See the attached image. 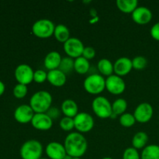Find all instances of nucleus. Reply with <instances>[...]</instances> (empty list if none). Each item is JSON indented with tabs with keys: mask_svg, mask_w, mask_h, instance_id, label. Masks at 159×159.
<instances>
[{
	"mask_svg": "<svg viewBox=\"0 0 159 159\" xmlns=\"http://www.w3.org/2000/svg\"><path fill=\"white\" fill-rule=\"evenodd\" d=\"M64 146L67 155L72 158H81L86 152L88 143L81 133L71 132L65 138Z\"/></svg>",
	"mask_w": 159,
	"mask_h": 159,
	"instance_id": "nucleus-1",
	"label": "nucleus"
},
{
	"mask_svg": "<svg viewBox=\"0 0 159 159\" xmlns=\"http://www.w3.org/2000/svg\"><path fill=\"white\" fill-rule=\"evenodd\" d=\"M52 103V96L48 91L40 90L34 93L30 100V106L35 113H47Z\"/></svg>",
	"mask_w": 159,
	"mask_h": 159,
	"instance_id": "nucleus-2",
	"label": "nucleus"
},
{
	"mask_svg": "<svg viewBox=\"0 0 159 159\" xmlns=\"http://www.w3.org/2000/svg\"><path fill=\"white\" fill-rule=\"evenodd\" d=\"M43 154V146L37 140H29L20 148V156L23 159H40Z\"/></svg>",
	"mask_w": 159,
	"mask_h": 159,
	"instance_id": "nucleus-3",
	"label": "nucleus"
},
{
	"mask_svg": "<svg viewBox=\"0 0 159 159\" xmlns=\"http://www.w3.org/2000/svg\"><path fill=\"white\" fill-rule=\"evenodd\" d=\"M84 89L89 93L97 95L106 88V79L101 75L93 74L87 76L83 83Z\"/></svg>",
	"mask_w": 159,
	"mask_h": 159,
	"instance_id": "nucleus-4",
	"label": "nucleus"
},
{
	"mask_svg": "<svg viewBox=\"0 0 159 159\" xmlns=\"http://www.w3.org/2000/svg\"><path fill=\"white\" fill-rule=\"evenodd\" d=\"M55 25L48 19H40L32 26V31L35 36L40 38H48L54 34Z\"/></svg>",
	"mask_w": 159,
	"mask_h": 159,
	"instance_id": "nucleus-5",
	"label": "nucleus"
},
{
	"mask_svg": "<svg viewBox=\"0 0 159 159\" xmlns=\"http://www.w3.org/2000/svg\"><path fill=\"white\" fill-rule=\"evenodd\" d=\"M92 108L97 116L102 119L108 118L113 114L112 104L104 96H97L95 98L92 103Z\"/></svg>",
	"mask_w": 159,
	"mask_h": 159,
	"instance_id": "nucleus-6",
	"label": "nucleus"
},
{
	"mask_svg": "<svg viewBox=\"0 0 159 159\" xmlns=\"http://www.w3.org/2000/svg\"><path fill=\"white\" fill-rule=\"evenodd\" d=\"M75 128L79 133L89 132L94 127V120L93 116L85 112H80L74 117Z\"/></svg>",
	"mask_w": 159,
	"mask_h": 159,
	"instance_id": "nucleus-7",
	"label": "nucleus"
},
{
	"mask_svg": "<svg viewBox=\"0 0 159 159\" xmlns=\"http://www.w3.org/2000/svg\"><path fill=\"white\" fill-rule=\"evenodd\" d=\"M85 48L83 43L77 37H70L64 43V50L68 57L71 58H77L81 57Z\"/></svg>",
	"mask_w": 159,
	"mask_h": 159,
	"instance_id": "nucleus-8",
	"label": "nucleus"
},
{
	"mask_svg": "<svg viewBox=\"0 0 159 159\" xmlns=\"http://www.w3.org/2000/svg\"><path fill=\"white\" fill-rule=\"evenodd\" d=\"M34 71L33 68L26 64H21L15 69V78L18 83L27 85L34 81Z\"/></svg>",
	"mask_w": 159,
	"mask_h": 159,
	"instance_id": "nucleus-9",
	"label": "nucleus"
},
{
	"mask_svg": "<svg viewBox=\"0 0 159 159\" xmlns=\"http://www.w3.org/2000/svg\"><path fill=\"white\" fill-rule=\"evenodd\" d=\"M126 84L122 77L111 75L106 79V89L113 95H120L125 90Z\"/></svg>",
	"mask_w": 159,
	"mask_h": 159,
	"instance_id": "nucleus-10",
	"label": "nucleus"
},
{
	"mask_svg": "<svg viewBox=\"0 0 159 159\" xmlns=\"http://www.w3.org/2000/svg\"><path fill=\"white\" fill-rule=\"evenodd\" d=\"M153 107L148 102L140 103L134 112L136 121L139 123H147L150 120L153 116Z\"/></svg>",
	"mask_w": 159,
	"mask_h": 159,
	"instance_id": "nucleus-11",
	"label": "nucleus"
},
{
	"mask_svg": "<svg viewBox=\"0 0 159 159\" xmlns=\"http://www.w3.org/2000/svg\"><path fill=\"white\" fill-rule=\"evenodd\" d=\"M34 111L30 105L23 104L20 105L16 109L14 112V118L17 122L20 124H27L31 122L33 117H34Z\"/></svg>",
	"mask_w": 159,
	"mask_h": 159,
	"instance_id": "nucleus-12",
	"label": "nucleus"
},
{
	"mask_svg": "<svg viewBox=\"0 0 159 159\" xmlns=\"http://www.w3.org/2000/svg\"><path fill=\"white\" fill-rule=\"evenodd\" d=\"M31 124L37 130H48L52 127L53 120L46 113H35L31 120Z\"/></svg>",
	"mask_w": 159,
	"mask_h": 159,
	"instance_id": "nucleus-13",
	"label": "nucleus"
},
{
	"mask_svg": "<svg viewBox=\"0 0 159 159\" xmlns=\"http://www.w3.org/2000/svg\"><path fill=\"white\" fill-rule=\"evenodd\" d=\"M45 151L49 159H64L67 155L65 146L56 141L50 142L47 145Z\"/></svg>",
	"mask_w": 159,
	"mask_h": 159,
	"instance_id": "nucleus-14",
	"label": "nucleus"
},
{
	"mask_svg": "<svg viewBox=\"0 0 159 159\" xmlns=\"http://www.w3.org/2000/svg\"><path fill=\"white\" fill-rule=\"evenodd\" d=\"M132 19L138 24H147L152 20V12L145 6H138L132 12Z\"/></svg>",
	"mask_w": 159,
	"mask_h": 159,
	"instance_id": "nucleus-15",
	"label": "nucleus"
},
{
	"mask_svg": "<svg viewBox=\"0 0 159 159\" xmlns=\"http://www.w3.org/2000/svg\"><path fill=\"white\" fill-rule=\"evenodd\" d=\"M115 74L117 75L122 76L128 74L133 68L132 60L127 57H121L118 58L113 64Z\"/></svg>",
	"mask_w": 159,
	"mask_h": 159,
	"instance_id": "nucleus-16",
	"label": "nucleus"
},
{
	"mask_svg": "<svg viewBox=\"0 0 159 159\" xmlns=\"http://www.w3.org/2000/svg\"><path fill=\"white\" fill-rule=\"evenodd\" d=\"M61 60L62 57L61 54L57 51H52L45 56L43 63H44L45 68L51 71V70L57 69L60 66Z\"/></svg>",
	"mask_w": 159,
	"mask_h": 159,
	"instance_id": "nucleus-17",
	"label": "nucleus"
},
{
	"mask_svg": "<svg viewBox=\"0 0 159 159\" xmlns=\"http://www.w3.org/2000/svg\"><path fill=\"white\" fill-rule=\"evenodd\" d=\"M67 80L66 75L61 70H51L48 72V81L54 86L60 87L65 84Z\"/></svg>",
	"mask_w": 159,
	"mask_h": 159,
	"instance_id": "nucleus-18",
	"label": "nucleus"
},
{
	"mask_svg": "<svg viewBox=\"0 0 159 159\" xmlns=\"http://www.w3.org/2000/svg\"><path fill=\"white\" fill-rule=\"evenodd\" d=\"M61 111L65 116L74 118L79 113V107L73 99H67L61 104Z\"/></svg>",
	"mask_w": 159,
	"mask_h": 159,
	"instance_id": "nucleus-19",
	"label": "nucleus"
},
{
	"mask_svg": "<svg viewBox=\"0 0 159 159\" xmlns=\"http://www.w3.org/2000/svg\"><path fill=\"white\" fill-rule=\"evenodd\" d=\"M118 9L125 13H132L138 7V0H117L116 2Z\"/></svg>",
	"mask_w": 159,
	"mask_h": 159,
	"instance_id": "nucleus-20",
	"label": "nucleus"
},
{
	"mask_svg": "<svg viewBox=\"0 0 159 159\" xmlns=\"http://www.w3.org/2000/svg\"><path fill=\"white\" fill-rule=\"evenodd\" d=\"M54 36L58 41L65 43L70 38L69 29L64 24H57L54 29Z\"/></svg>",
	"mask_w": 159,
	"mask_h": 159,
	"instance_id": "nucleus-21",
	"label": "nucleus"
},
{
	"mask_svg": "<svg viewBox=\"0 0 159 159\" xmlns=\"http://www.w3.org/2000/svg\"><path fill=\"white\" fill-rule=\"evenodd\" d=\"M141 159H159V146L149 144L143 149Z\"/></svg>",
	"mask_w": 159,
	"mask_h": 159,
	"instance_id": "nucleus-22",
	"label": "nucleus"
},
{
	"mask_svg": "<svg viewBox=\"0 0 159 159\" xmlns=\"http://www.w3.org/2000/svg\"><path fill=\"white\" fill-rule=\"evenodd\" d=\"M148 141V135L144 131H139L134 134L132 139V144L134 148L138 149L143 148H145V145L147 144Z\"/></svg>",
	"mask_w": 159,
	"mask_h": 159,
	"instance_id": "nucleus-23",
	"label": "nucleus"
},
{
	"mask_svg": "<svg viewBox=\"0 0 159 159\" xmlns=\"http://www.w3.org/2000/svg\"><path fill=\"white\" fill-rule=\"evenodd\" d=\"M98 69L99 72L105 76H110L113 75V72L114 71L113 68V65L109 59L102 58L98 62Z\"/></svg>",
	"mask_w": 159,
	"mask_h": 159,
	"instance_id": "nucleus-24",
	"label": "nucleus"
},
{
	"mask_svg": "<svg viewBox=\"0 0 159 159\" xmlns=\"http://www.w3.org/2000/svg\"><path fill=\"white\" fill-rule=\"evenodd\" d=\"M90 68V64L89 62V60L85 58L84 57L81 56V57H77L75 60L74 63V69L77 73L81 75L85 74L88 72L89 69Z\"/></svg>",
	"mask_w": 159,
	"mask_h": 159,
	"instance_id": "nucleus-25",
	"label": "nucleus"
},
{
	"mask_svg": "<svg viewBox=\"0 0 159 159\" xmlns=\"http://www.w3.org/2000/svg\"><path fill=\"white\" fill-rule=\"evenodd\" d=\"M127 108V102L126 99L123 98L116 99L112 104V110H113V114L115 115H122L126 111Z\"/></svg>",
	"mask_w": 159,
	"mask_h": 159,
	"instance_id": "nucleus-26",
	"label": "nucleus"
},
{
	"mask_svg": "<svg viewBox=\"0 0 159 159\" xmlns=\"http://www.w3.org/2000/svg\"><path fill=\"white\" fill-rule=\"evenodd\" d=\"M74 63L75 61L73 58L70 57H63L61 60V62L60 64L58 69L61 70L62 72L65 73V75L69 74L73 69H74Z\"/></svg>",
	"mask_w": 159,
	"mask_h": 159,
	"instance_id": "nucleus-27",
	"label": "nucleus"
},
{
	"mask_svg": "<svg viewBox=\"0 0 159 159\" xmlns=\"http://www.w3.org/2000/svg\"><path fill=\"white\" fill-rule=\"evenodd\" d=\"M136 122L134 114L129 113H124L120 117V124L124 127H130L134 125Z\"/></svg>",
	"mask_w": 159,
	"mask_h": 159,
	"instance_id": "nucleus-28",
	"label": "nucleus"
},
{
	"mask_svg": "<svg viewBox=\"0 0 159 159\" xmlns=\"http://www.w3.org/2000/svg\"><path fill=\"white\" fill-rule=\"evenodd\" d=\"M133 68L136 70H143L148 65V60L144 56H137L132 60Z\"/></svg>",
	"mask_w": 159,
	"mask_h": 159,
	"instance_id": "nucleus-29",
	"label": "nucleus"
},
{
	"mask_svg": "<svg viewBox=\"0 0 159 159\" xmlns=\"http://www.w3.org/2000/svg\"><path fill=\"white\" fill-rule=\"evenodd\" d=\"M60 127L65 131H70L75 128L74 118L64 116L60 120Z\"/></svg>",
	"mask_w": 159,
	"mask_h": 159,
	"instance_id": "nucleus-30",
	"label": "nucleus"
},
{
	"mask_svg": "<svg viewBox=\"0 0 159 159\" xmlns=\"http://www.w3.org/2000/svg\"><path fill=\"white\" fill-rule=\"evenodd\" d=\"M27 86L23 84L18 83L15 85L13 89V95L17 99H22V98L25 97L27 94Z\"/></svg>",
	"mask_w": 159,
	"mask_h": 159,
	"instance_id": "nucleus-31",
	"label": "nucleus"
},
{
	"mask_svg": "<svg viewBox=\"0 0 159 159\" xmlns=\"http://www.w3.org/2000/svg\"><path fill=\"white\" fill-rule=\"evenodd\" d=\"M123 159H141L138 150L134 147L127 148L123 154Z\"/></svg>",
	"mask_w": 159,
	"mask_h": 159,
	"instance_id": "nucleus-32",
	"label": "nucleus"
},
{
	"mask_svg": "<svg viewBox=\"0 0 159 159\" xmlns=\"http://www.w3.org/2000/svg\"><path fill=\"white\" fill-rule=\"evenodd\" d=\"M48 80V73L42 69H38L34 71V81L37 83H43Z\"/></svg>",
	"mask_w": 159,
	"mask_h": 159,
	"instance_id": "nucleus-33",
	"label": "nucleus"
},
{
	"mask_svg": "<svg viewBox=\"0 0 159 159\" xmlns=\"http://www.w3.org/2000/svg\"><path fill=\"white\" fill-rule=\"evenodd\" d=\"M82 56L86 58L87 60H89V59L93 58L96 56V51L92 47H85Z\"/></svg>",
	"mask_w": 159,
	"mask_h": 159,
	"instance_id": "nucleus-34",
	"label": "nucleus"
},
{
	"mask_svg": "<svg viewBox=\"0 0 159 159\" xmlns=\"http://www.w3.org/2000/svg\"><path fill=\"white\" fill-rule=\"evenodd\" d=\"M151 35L152 38L159 41V22L153 25L151 28Z\"/></svg>",
	"mask_w": 159,
	"mask_h": 159,
	"instance_id": "nucleus-35",
	"label": "nucleus"
},
{
	"mask_svg": "<svg viewBox=\"0 0 159 159\" xmlns=\"http://www.w3.org/2000/svg\"><path fill=\"white\" fill-rule=\"evenodd\" d=\"M47 114L50 116L52 120L57 119L59 116H60V110L57 108H54V107H51L49 110L47 112Z\"/></svg>",
	"mask_w": 159,
	"mask_h": 159,
	"instance_id": "nucleus-36",
	"label": "nucleus"
},
{
	"mask_svg": "<svg viewBox=\"0 0 159 159\" xmlns=\"http://www.w3.org/2000/svg\"><path fill=\"white\" fill-rule=\"evenodd\" d=\"M5 89H6V87H5L4 83L2 81H0V96L4 93Z\"/></svg>",
	"mask_w": 159,
	"mask_h": 159,
	"instance_id": "nucleus-37",
	"label": "nucleus"
},
{
	"mask_svg": "<svg viewBox=\"0 0 159 159\" xmlns=\"http://www.w3.org/2000/svg\"><path fill=\"white\" fill-rule=\"evenodd\" d=\"M73 158L71 156H70V155H65V158H64V159H72Z\"/></svg>",
	"mask_w": 159,
	"mask_h": 159,
	"instance_id": "nucleus-38",
	"label": "nucleus"
},
{
	"mask_svg": "<svg viewBox=\"0 0 159 159\" xmlns=\"http://www.w3.org/2000/svg\"><path fill=\"white\" fill-rule=\"evenodd\" d=\"M102 159H113L112 158H110V157H105V158H102Z\"/></svg>",
	"mask_w": 159,
	"mask_h": 159,
	"instance_id": "nucleus-39",
	"label": "nucleus"
},
{
	"mask_svg": "<svg viewBox=\"0 0 159 159\" xmlns=\"http://www.w3.org/2000/svg\"><path fill=\"white\" fill-rule=\"evenodd\" d=\"M72 159H81L80 158H73Z\"/></svg>",
	"mask_w": 159,
	"mask_h": 159,
	"instance_id": "nucleus-40",
	"label": "nucleus"
},
{
	"mask_svg": "<svg viewBox=\"0 0 159 159\" xmlns=\"http://www.w3.org/2000/svg\"><path fill=\"white\" fill-rule=\"evenodd\" d=\"M40 159H49V158H41Z\"/></svg>",
	"mask_w": 159,
	"mask_h": 159,
	"instance_id": "nucleus-41",
	"label": "nucleus"
}]
</instances>
